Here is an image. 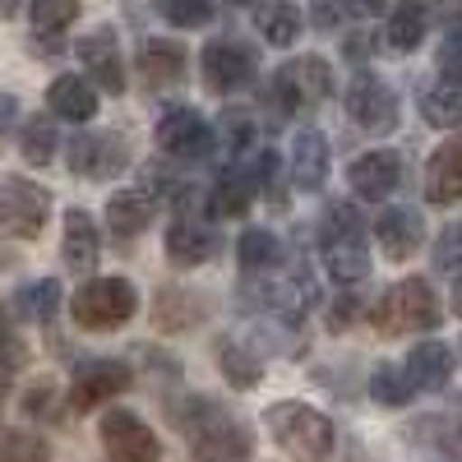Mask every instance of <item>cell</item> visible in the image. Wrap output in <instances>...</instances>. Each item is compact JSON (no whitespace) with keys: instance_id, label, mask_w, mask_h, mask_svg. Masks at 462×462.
I'll use <instances>...</instances> for the list:
<instances>
[{"instance_id":"6da1fadb","label":"cell","mask_w":462,"mask_h":462,"mask_svg":"<svg viewBox=\"0 0 462 462\" xmlns=\"http://www.w3.org/2000/svg\"><path fill=\"white\" fill-rule=\"evenodd\" d=\"M167 420L185 435L189 453L199 462H250L254 457L250 430L213 398H199V393L176 398V402H167Z\"/></svg>"},{"instance_id":"7a4b0ae2","label":"cell","mask_w":462,"mask_h":462,"mask_svg":"<svg viewBox=\"0 0 462 462\" xmlns=\"http://www.w3.org/2000/svg\"><path fill=\"white\" fill-rule=\"evenodd\" d=\"M263 426L268 435H273V444L291 457V462H328L333 448H337V430H333V420L310 407V402H273V407H263Z\"/></svg>"},{"instance_id":"3957f363","label":"cell","mask_w":462,"mask_h":462,"mask_svg":"<svg viewBox=\"0 0 462 462\" xmlns=\"http://www.w3.org/2000/svg\"><path fill=\"white\" fill-rule=\"evenodd\" d=\"M374 328L383 337H402V333H435L444 324V305L435 296V287L426 278H402L398 287H389L374 310H370Z\"/></svg>"},{"instance_id":"277c9868","label":"cell","mask_w":462,"mask_h":462,"mask_svg":"<svg viewBox=\"0 0 462 462\" xmlns=\"http://www.w3.org/2000/svg\"><path fill=\"white\" fill-rule=\"evenodd\" d=\"M319 245H324V268L337 287H356L370 273V250H365V222L352 204H333L324 226H319Z\"/></svg>"},{"instance_id":"5b68a950","label":"cell","mask_w":462,"mask_h":462,"mask_svg":"<svg viewBox=\"0 0 462 462\" xmlns=\"http://www.w3.org/2000/svg\"><path fill=\"white\" fill-rule=\"evenodd\" d=\"M134 305H139V296H134V287L125 278H88L79 291L69 296V315L88 333H106V328L130 324Z\"/></svg>"},{"instance_id":"8992f818","label":"cell","mask_w":462,"mask_h":462,"mask_svg":"<svg viewBox=\"0 0 462 462\" xmlns=\"http://www.w3.org/2000/svg\"><path fill=\"white\" fill-rule=\"evenodd\" d=\"M333 93V69L328 60L319 56H296L287 60L278 74H273V84H268V111L273 116H296L300 106H315Z\"/></svg>"},{"instance_id":"52a82bcc","label":"cell","mask_w":462,"mask_h":462,"mask_svg":"<svg viewBox=\"0 0 462 462\" xmlns=\"http://www.w3.org/2000/svg\"><path fill=\"white\" fill-rule=\"evenodd\" d=\"M51 213V195L28 176L0 180V236L5 241H37Z\"/></svg>"},{"instance_id":"ba28073f","label":"cell","mask_w":462,"mask_h":462,"mask_svg":"<svg viewBox=\"0 0 462 462\" xmlns=\"http://www.w3.org/2000/svg\"><path fill=\"white\" fill-rule=\"evenodd\" d=\"M65 162L74 176L84 180H116L125 167H130V148H125V134L116 130H84L65 143Z\"/></svg>"},{"instance_id":"9c48e42d","label":"cell","mask_w":462,"mask_h":462,"mask_svg":"<svg viewBox=\"0 0 462 462\" xmlns=\"http://www.w3.org/2000/svg\"><path fill=\"white\" fill-rule=\"evenodd\" d=\"M199 69H204V88H208V93L231 97V93H245V88L254 84L259 56H254V47L236 42V37H217V42L204 47Z\"/></svg>"},{"instance_id":"30bf717a","label":"cell","mask_w":462,"mask_h":462,"mask_svg":"<svg viewBox=\"0 0 462 462\" xmlns=\"http://www.w3.org/2000/svg\"><path fill=\"white\" fill-rule=\"evenodd\" d=\"M152 139H158V148L167 152V158H180V162H199V158H208L213 152V130H208V121L195 111V106H167L162 116H158V125H152Z\"/></svg>"},{"instance_id":"8fae6325","label":"cell","mask_w":462,"mask_h":462,"mask_svg":"<svg viewBox=\"0 0 462 462\" xmlns=\"http://www.w3.org/2000/svg\"><path fill=\"white\" fill-rule=\"evenodd\" d=\"M97 430H102V448L111 462H158L162 457V439L125 407H111Z\"/></svg>"},{"instance_id":"7c38bea8","label":"cell","mask_w":462,"mask_h":462,"mask_svg":"<svg viewBox=\"0 0 462 462\" xmlns=\"http://www.w3.org/2000/svg\"><path fill=\"white\" fill-rule=\"evenodd\" d=\"M130 383H134V370L125 361H111V356L84 361L79 370H74V379H69V407L74 411H93V407H102L111 398H121Z\"/></svg>"},{"instance_id":"4fadbf2b","label":"cell","mask_w":462,"mask_h":462,"mask_svg":"<svg viewBox=\"0 0 462 462\" xmlns=\"http://www.w3.org/2000/svg\"><path fill=\"white\" fill-rule=\"evenodd\" d=\"M346 116H352L361 130L383 134V130L398 125V93L383 84L379 74L361 69L356 79H352V88H346Z\"/></svg>"},{"instance_id":"5bb4252c","label":"cell","mask_w":462,"mask_h":462,"mask_svg":"<svg viewBox=\"0 0 462 462\" xmlns=\"http://www.w3.org/2000/svg\"><path fill=\"white\" fill-rule=\"evenodd\" d=\"M79 60H84V69L97 79V88L102 93H116L121 97L125 93V56H121V37H116V28L111 23H102V28H93V32H84L79 37Z\"/></svg>"},{"instance_id":"9a60e30c","label":"cell","mask_w":462,"mask_h":462,"mask_svg":"<svg viewBox=\"0 0 462 462\" xmlns=\"http://www.w3.org/2000/svg\"><path fill=\"white\" fill-rule=\"evenodd\" d=\"M402 180V162L398 152L389 148H374V152H361V158L346 167V185H352L356 199H389Z\"/></svg>"},{"instance_id":"2e32d148","label":"cell","mask_w":462,"mask_h":462,"mask_svg":"<svg viewBox=\"0 0 462 462\" xmlns=\"http://www.w3.org/2000/svg\"><path fill=\"white\" fill-rule=\"evenodd\" d=\"M139 74H143V84L148 88H176L185 79V47L176 42V37H143L139 42V56H134Z\"/></svg>"},{"instance_id":"e0dca14e","label":"cell","mask_w":462,"mask_h":462,"mask_svg":"<svg viewBox=\"0 0 462 462\" xmlns=\"http://www.w3.org/2000/svg\"><path fill=\"white\" fill-rule=\"evenodd\" d=\"M374 245L389 259H411L420 245H426V222H420L416 208H389L374 217Z\"/></svg>"},{"instance_id":"ac0fdd59","label":"cell","mask_w":462,"mask_h":462,"mask_svg":"<svg viewBox=\"0 0 462 462\" xmlns=\"http://www.w3.org/2000/svg\"><path fill=\"white\" fill-rule=\"evenodd\" d=\"M102 254V236H97V222L84 208H69L65 213V231H60V259L69 273H93Z\"/></svg>"},{"instance_id":"d6986e66","label":"cell","mask_w":462,"mask_h":462,"mask_svg":"<svg viewBox=\"0 0 462 462\" xmlns=\"http://www.w3.org/2000/svg\"><path fill=\"white\" fill-rule=\"evenodd\" d=\"M402 370H407V379H411L416 393H439V389H448V379H453V352H448V342H439V337L416 342Z\"/></svg>"},{"instance_id":"ffe728a7","label":"cell","mask_w":462,"mask_h":462,"mask_svg":"<svg viewBox=\"0 0 462 462\" xmlns=\"http://www.w3.org/2000/svg\"><path fill=\"white\" fill-rule=\"evenodd\" d=\"M426 199L435 208H448L462 199V139H448L444 148L430 152L426 162Z\"/></svg>"},{"instance_id":"44dd1931","label":"cell","mask_w":462,"mask_h":462,"mask_svg":"<svg viewBox=\"0 0 462 462\" xmlns=\"http://www.w3.org/2000/svg\"><path fill=\"white\" fill-rule=\"evenodd\" d=\"M47 106H51V116H60V121L84 125V121L97 116V88H93V79H84V74H56L51 88H47Z\"/></svg>"},{"instance_id":"7402d4cb","label":"cell","mask_w":462,"mask_h":462,"mask_svg":"<svg viewBox=\"0 0 462 462\" xmlns=\"http://www.w3.org/2000/svg\"><path fill=\"white\" fill-rule=\"evenodd\" d=\"M254 189H259V176L245 171V167H226L213 185H208V213L213 217H245V208L254 204Z\"/></svg>"},{"instance_id":"603a6c76","label":"cell","mask_w":462,"mask_h":462,"mask_svg":"<svg viewBox=\"0 0 462 462\" xmlns=\"http://www.w3.org/2000/svg\"><path fill=\"white\" fill-rule=\"evenodd\" d=\"M217 250V236L199 222V217H176L171 226H167V259L176 263V268H195V263H208V254Z\"/></svg>"},{"instance_id":"cb8c5ba5","label":"cell","mask_w":462,"mask_h":462,"mask_svg":"<svg viewBox=\"0 0 462 462\" xmlns=\"http://www.w3.org/2000/svg\"><path fill=\"white\" fill-rule=\"evenodd\" d=\"M208 315V300L204 291H189V287H162L158 291V305H152V319H158V328L167 333H189L199 328V319Z\"/></svg>"},{"instance_id":"d4e9b609","label":"cell","mask_w":462,"mask_h":462,"mask_svg":"<svg viewBox=\"0 0 462 462\" xmlns=\"http://www.w3.org/2000/svg\"><path fill=\"white\" fill-rule=\"evenodd\" d=\"M291 180H296V189H324V180H328V139L319 134V130H300L296 139H291Z\"/></svg>"},{"instance_id":"484cf974","label":"cell","mask_w":462,"mask_h":462,"mask_svg":"<svg viewBox=\"0 0 462 462\" xmlns=\"http://www.w3.org/2000/svg\"><path fill=\"white\" fill-rule=\"evenodd\" d=\"M152 204L143 189H116V195L106 199V226H111V236L116 241H134V236H143L148 231V222H152Z\"/></svg>"},{"instance_id":"4316f807","label":"cell","mask_w":462,"mask_h":462,"mask_svg":"<svg viewBox=\"0 0 462 462\" xmlns=\"http://www.w3.org/2000/svg\"><path fill=\"white\" fill-rule=\"evenodd\" d=\"M426 23H430L426 5H393L389 19H383V47L398 51V56L416 51L420 42H426Z\"/></svg>"},{"instance_id":"83f0119b","label":"cell","mask_w":462,"mask_h":462,"mask_svg":"<svg viewBox=\"0 0 462 462\" xmlns=\"http://www.w3.org/2000/svg\"><path fill=\"white\" fill-rule=\"evenodd\" d=\"M300 28H305V14L291 5V0H273V5L254 10V32L263 37V42H273V47H291L300 37Z\"/></svg>"},{"instance_id":"f1b7e54d","label":"cell","mask_w":462,"mask_h":462,"mask_svg":"<svg viewBox=\"0 0 462 462\" xmlns=\"http://www.w3.org/2000/svg\"><path fill=\"white\" fill-rule=\"evenodd\" d=\"M56 310H60V282L56 278H37V282L14 291V315L23 324H51Z\"/></svg>"},{"instance_id":"f546056e","label":"cell","mask_w":462,"mask_h":462,"mask_svg":"<svg viewBox=\"0 0 462 462\" xmlns=\"http://www.w3.org/2000/svg\"><path fill=\"white\" fill-rule=\"evenodd\" d=\"M236 254H241V273L259 278V273H273V268L282 263V245L268 226H250L245 236L236 241Z\"/></svg>"},{"instance_id":"4dcf8cb0","label":"cell","mask_w":462,"mask_h":462,"mask_svg":"<svg viewBox=\"0 0 462 462\" xmlns=\"http://www.w3.org/2000/svg\"><path fill=\"white\" fill-rule=\"evenodd\" d=\"M416 106H420V121H426L430 130H457L462 125V97L444 84H426L420 97H416Z\"/></svg>"},{"instance_id":"1f68e13d","label":"cell","mask_w":462,"mask_h":462,"mask_svg":"<svg viewBox=\"0 0 462 462\" xmlns=\"http://www.w3.org/2000/svg\"><path fill=\"white\" fill-rule=\"evenodd\" d=\"M217 365L226 374L231 389H254V383L263 379V361L254 352H245V342H217Z\"/></svg>"},{"instance_id":"d6a6232c","label":"cell","mask_w":462,"mask_h":462,"mask_svg":"<svg viewBox=\"0 0 462 462\" xmlns=\"http://www.w3.org/2000/svg\"><path fill=\"white\" fill-rule=\"evenodd\" d=\"M56 148H60V139H56V121L42 111V116H28L23 121V134H19V152H23V162H32V167H47L51 158H56Z\"/></svg>"},{"instance_id":"836d02e7","label":"cell","mask_w":462,"mask_h":462,"mask_svg":"<svg viewBox=\"0 0 462 462\" xmlns=\"http://www.w3.org/2000/svg\"><path fill=\"white\" fill-rule=\"evenodd\" d=\"M411 379H407V370L402 365H374L370 370V398L379 402V407H407L411 402Z\"/></svg>"},{"instance_id":"e575fe53","label":"cell","mask_w":462,"mask_h":462,"mask_svg":"<svg viewBox=\"0 0 462 462\" xmlns=\"http://www.w3.org/2000/svg\"><path fill=\"white\" fill-rule=\"evenodd\" d=\"M0 462H51V448L47 439H37L28 430L0 426Z\"/></svg>"},{"instance_id":"d590c367","label":"cell","mask_w":462,"mask_h":462,"mask_svg":"<svg viewBox=\"0 0 462 462\" xmlns=\"http://www.w3.org/2000/svg\"><path fill=\"white\" fill-rule=\"evenodd\" d=\"M213 139H217L226 152H236V158H245L250 143H254V121H250V116H245L241 106H231V111H222V121H217Z\"/></svg>"},{"instance_id":"8d00e7d4","label":"cell","mask_w":462,"mask_h":462,"mask_svg":"<svg viewBox=\"0 0 462 462\" xmlns=\"http://www.w3.org/2000/svg\"><path fill=\"white\" fill-rule=\"evenodd\" d=\"M28 19H32V32H42V37H60V28H65V23L79 19V5H74V0H32Z\"/></svg>"},{"instance_id":"74e56055","label":"cell","mask_w":462,"mask_h":462,"mask_svg":"<svg viewBox=\"0 0 462 462\" xmlns=\"http://www.w3.org/2000/svg\"><path fill=\"white\" fill-rule=\"evenodd\" d=\"M158 14L171 28H208L213 23V5H208V0H162Z\"/></svg>"},{"instance_id":"f35d334b","label":"cell","mask_w":462,"mask_h":462,"mask_svg":"<svg viewBox=\"0 0 462 462\" xmlns=\"http://www.w3.org/2000/svg\"><path fill=\"white\" fill-rule=\"evenodd\" d=\"M435 65H439V84H444V88H453V93L462 97V42L444 37V47H439Z\"/></svg>"},{"instance_id":"ab89813d","label":"cell","mask_w":462,"mask_h":462,"mask_svg":"<svg viewBox=\"0 0 462 462\" xmlns=\"http://www.w3.org/2000/svg\"><path fill=\"white\" fill-rule=\"evenodd\" d=\"M259 185H263L268 204H273V208H287V185H282V167H278L273 152H263V158H259Z\"/></svg>"},{"instance_id":"60d3db41","label":"cell","mask_w":462,"mask_h":462,"mask_svg":"<svg viewBox=\"0 0 462 462\" xmlns=\"http://www.w3.org/2000/svg\"><path fill=\"white\" fill-rule=\"evenodd\" d=\"M23 407H28V416H37V420H56V416H60L51 383H37V389H28V393H23Z\"/></svg>"},{"instance_id":"b9f144b4","label":"cell","mask_w":462,"mask_h":462,"mask_svg":"<svg viewBox=\"0 0 462 462\" xmlns=\"http://www.w3.org/2000/svg\"><path fill=\"white\" fill-rule=\"evenodd\" d=\"M435 263H439V268H457V263H462V226L444 231V241H439V250H435Z\"/></svg>"},{"instance_id":"7bdbcfd3","label":"cell","mask_w":462,"mask_h":462,"mask_svg":"<svg viewBox=\"0 0 462 462\" xmlns=\"http://www.w3.org/2000/svg\"><path fill=\"white\" fill-rule=\"evenodd\" d=\"M19 125V97L14 93H0V139Z\"/></svg>"},{"instance_id":"ee69618b","label":"cell","mask_w":462,"mask_h":462,"mask_svg":"<svg viewBox=\"0 0 462 462\" xmlns=\"http://www.w3.org/2000/svg\"><path fill=\"white\" fill-rule=\"evenodd\" d=\"M346 19V10H337V5H315V23L319 28H333V23H342Z\"/></svg>"},{"instance_id":"f6af8a7d","label":"cell","mask_w":462,"mask_h":462,"mask_svg":"<svg viewBox=\"0 0 462 462\" xmlns=\"http://www.w3.org/2000/svg\"><path fill=\"white\" fill-rule=\"evenodd\" d=\"M10 379H14V365L0 361V402H5V393H10Z\"/></svg>"},{"instance_id":"bcb514c9","label":"cell","mask_w":462,"mask_h":462,"mask_svg":"<svg viewBox=\"0 0 462 462\" xmlns=\"http://www.w3.org/2000/svg\"><path fill=\"white\" fill-rule=\"evenodd\" d=\"M453 315H457V319H462V278H457V282H453Z\"/></svg>"}]
</instances>
